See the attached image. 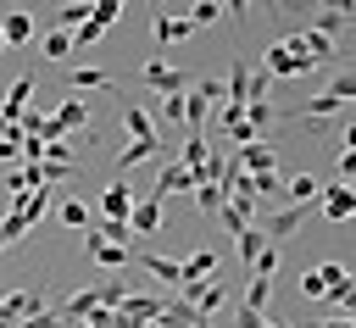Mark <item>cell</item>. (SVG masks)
Returning <instances> with one entry per match:
<instances>
[{
    "label": "cell",
    "mask_w": 356,
    "mask_h": 328,
    "mask_svg": "<svg viewBox=\"0 0 356 328\" xmlns=\"http://www.w3.org/2000/svg\"><path fill=\"white\" fill-rule=\"evenodd\" d=\"M350 122H356V117H350Z\"/></svg>",
    "instance_id": "cell-49"
},
{
    "label": "cell",
    "mask_w": 356,
    "mask_h": 328,
    "mask_svg": "<svg viewBox=\"0 0 356 328\" xmlns=\"http://www.w3.org/2000/svg\"><path fill=\"white\" fill-rule=\"evenodd\" d=\"M189 33H195V22H189V17H172V11H161V17H156V39H161V44H178V39H189Z\"/></svg>",
    "instance_id": "cell-14"
},
{
    "label": "cell",
    "mask_w": 356,
    "mask_h": 328,
    "mask_svg": "<svg viewBox=\"0 0 356 328\" xmlns=\"http://www.w3.org/2000/svg\"><path fill=\"white\" fill-rule=\"evenodd\" d=\"M334 183H356V150H345V156L334 161Z\"/></svg>",
    "instance_id": "cell-39"
},
{
    "label": "cell",
    "mask_w": 356,
    "mask_h": 328,
    "mask_svg": "<svg viewBox=\"0 0 356 328\" xmlns=\"http://www.w3.org/2000/svg\"><path fill=\"white\" fill-rule=\"evenodd\" d=\"M245 178H250V195L256 200H273L278 195V172H245Z\"/></svg>",
    "instance_id": "cell-31"
},
{
    "label": "cell",
    "mask_w": 356,
    "mask_h": 328,
    "mask_svg": "<svg viewBox=\"0 0 356 328\" xmlns=\"http://www.w3.org/2000/svg\"><path fill=\"white\" fill-rule=\"evenodd\" d=\"M273 117H278V111H273L267 100H250V106H245V122H250L256 133H267V122H273Z\"/></svg>",
    "instance_id": "cell-30"
},
{
    "label": "cell",
    "mask_w": 356,
    "mask_h": 328,
    "mask_svg": "<svg viewBox=\"0 0 356 328\" xmlns=\"http://www.w3.org/2000/svg\"><path fill=\"white\" fill-rule=\"evenodd\" d=\"M139 78H145L150 89H161L167 100H172V95H189V89H195V78H189V72H172V67H161V61H145V67H139Z\"/></svg>",
    "instance_id": "cell-4"
},
{
    "label": "cell",
    "mask_w": 356,
    "mask_h": 328,
    "mask_svg": "<svg viewBox=\"0 0 356 328\" xmlns=\"http://www.w3.org/2000/svg\"><path fill=\"white\" fill-rule=\"evenodd\" d=\"M195 328H211V322H195Z\"/></svg>",
    "instance_id": "cell-48"
},
{
    "label": "cell",
    "mask_w": 356,
    "mask_h": 328,
    "mask_svg": "<svg viewBox=\"0 0 356 328\" xmlns=\"http://www.w3.org/2000/svg\"><path fill=\"white\" fill-rule=\"evenodd\" d=\"M156 150H161V139H134V145L117 156V167H122V172H134V167H139V161H150Z\"/></svg>",
    "instance_id": "cell-21"
},
{
    "label": "cell",
    "mask_w": 356,
    "mask_h": 328,
    "mask_svg": "<svg viewBox=\"0 0 356 328\" xmlns=\"http://www.w3.org/2000/svg\"><path fill=\"white\" fill-rule=\"evenodd\" d=\"M39 50H44V61H67L72 33H67V28H56V33H44V39H39Z\"/></svg>",
    "instance_id": "cell-24"
},
{
    "label": "cell",
    "mask_w": 356,
    "mask_h": 328,
    "mask_svg": "<svg viewBox=\"0 0 356 328\" xmlns=\"http://www.w3.org/2000/svg\"><path fill=\"white\" fill-rule=\"evenodd\" d=\"M273 272H278V256H273V250H261V256L250 261V278H273Z\"/></svg>",
    "instance_id": "cell-40"
},
{
    "label": "cell",
    "mask_w": 356,
    "mask_h": 328,
    "mask_svg": "<svg viewBox=\"0 0 356 328\" xmlns=\"http://www.w3.org/2000/svg\"><path fill=\"white\" fill-rule=\"evenodd\" d=\"M128 228H134V233H156V228H161V200H139L134 217H128Z\"/></svg>",
    "instance_id": "cell-17"
},
{
    "label": "cell",
    "mask_w": 356,
    "mask_h": 328,
    "mask_svg": "<svg viewBox=\"0 0 356 328\" xmlns=\"http://www.w3.org/2000/svg\"><path fill=\"white\" fill-rule=\"evenodd\" d=\"M328 95H334L339 106H356V72H339V78H328Z\"/></svg>",
    "instance_id": "cell-29"
},
{
    "label": "cell",
    "mask_w": 356,
    "mask_h": 328,
    "mask_svg": "<svg viewBox=\"0 0 356 328\" xmlns=\"http://www.w3.org/2000/svg\"><path fill=\"white\" fill-rule=\"evenodd\" d=\"M56 217H61V222H67V228H89V222H95V217H89V206H83V200H61V206H56Z\"/></svg>",
    "instance_id": "cell-26"
},
{
    "label": "cell",
    "mask_w": 356,
    "mask_h": 328,
    "mask_svg": "<svg viewBox=\"0 0 356 328\" xmlns=\"http://www.w3.org/2000/svg\"><path fill=\"white\" fill-rule=\"evenodd\" d=\"M228 100H234V106H250V67H245V61L228 67Z\"/></svg>",
    "instance_id": "cell-19"
},
{
    "label": "cell",
    "mask_w": 356,
    "mask_h": 328,
    "mask_svg": "<svg viewBox=\"0 0 356 328\" xmlns=\"http://www.w3.org/2000/svg\"><path fill=\"white\" fill-rule=\"evenodd\" d=\"M189 189H200V183H195V172L172 161V167H161V172H156V189H150V200H167V195H189Z\"/></svg>",
    "instance_id": "cell-8"
},
{
    "label": "cell",
    "mask_w": 356,
    "mask_h": 328,
    "mask_svg": "<svg viewBox=\"0 0 356 328\" xmlns=\"http://www.w3.org/2000/svg\"><path fill=\"white\" fill-rule=\"evenodd\" d=\"M300 295H306V300H323V295H328V284H323V267H306V272H300Z\"/></svg>",
    "instance_id": "cell-34"
},
{
    "label": "cell",
    "mask_w": 356,
    "mask_h": 328,
    "mask_svg": "<svg viewBox=\"0 0 356 328\" xmlns=\"http://www.w3.org/2000/svg\"><path fill=\"white\" fill-rule=\"evenodd\" d=\"M83 256L95 261V267H106V272H117V267H128L134 261V245H106L95 228H83Z\"/></svg>",
    "instance_id": "cell-1"
},
{
    "label": "cell",
    "mask_w": 356,
    "mask_h": 328,
    "mask_svg": "<svg viewBox=\"0 0 356 328\" xmlns=\"http://www.w3.org/2000/svg\"><path fill=\"white\" fill-rule=\"evenodd\" d=\"M217 222H222V228H228V233H234V239H239V233H245V228H250V217H245V211H239V206H234V200H228V206H222V211H217Z\"/></svg>",
    "instance_id": "cell-32"
},
{
    "label": "cell",
    "mask_w": 356,
    "mask_h": 328,
    "mask_svg": "<svg viewBox=\"0 0 356 328\" xmlns=\"http://www.w3.org/2000/svg\"><path fill=\"white\" fill-rule=\"evenodd\" d=\"M317 61H306V56H289L284 44H267V56H261V72L267 78H306Z\"/></svg>",
    "instance_id": "cell-3"
},
{
    "label": "cell",
    "mask_w": 356,
    "mask_h": 328,
    "mask_svg": "<svg viewBox=\"0 0 356 328\" xmlns=\"http://www.w3.org/2000/svg\"><path fill=\"white\" fill-rule=\"evenodd\" d=\"M267 83H273L267 72H250V100H267Z\"/></svg>",
    "instance_id": "cell-45"
},
{
    "label": "cell",
    "mask_w": 356,
    "mask_h": 328,
    "mask_svg": "<svg viewBox=\"0 0 356 328\" xmlns=\"http://www.w3.org/2000/svg\"><path fill=\"white\" fill-rule=\"evenodd\" d=\"M345 217H356L350 183H323V222H345Z\"/></svg>",
    "instance_id": "cell-9"
},
{
    "label": "cell",
    "mask_w": 356,
    "mask_h": 328,
    "mask_svg": "<svg viewBox=\"0 0 356 328\" xmlns=\"http://www.w3.org/2000/svg\"><path fill=\"white\" fill-rule=\"evenodd\" d=\"M117 106H122V128H128L134 139H156V117H150L145 106H134L128 95H117Z\"/></svg>",
    "instance_id": "cell-12"
},
{
    "label": "cell",
    "mask_w": 356,
    "mask_h": 328,
    "mask_svg": "<svg viewBox=\"0 0 356 328\" xmlns=\"http://www.w3.org/2000/svg\"><path fill=\"white\" fill-rule=\"evenodd\" d=\"M139 328H161V322H139Z\"/></svg>",
    "instance_id": "cell-47"
},
{
    "label": "cell",
    "mask_w": 356,
    "mask_h": 328,
    "mask_svg": "<svg viewBox=\"0 0 356 328\" xmlns=\"http://www.w3.org/2000/svg\"><path fill=\"white\" fill-rule=\"evenodd\" d=\"M261 250H267V233H261V228H245V233H239V256H245V261H256Z\"/></svg>",
    "instance_id": "cell-33"
},
{
    "label": "cell",
    "mask_w": 356,
    "mask_h": 328,
    "mask_svg": "<svg viewBox=\"0 0 356 328\" xmlns=\"http://www.w3.org/2000/svg\"><path fill=\"white\" fill-rule=\"evenodd\" d=\"M234 161H239V172H273V167H278V156H273V145H267V139L239 145V150H234Z\"/></svg>",
    "instance_id": "cell-10"
},
{
    "label": "cell",
    "mask_w": 356,
    "mask_h": 328,
    "mask_svg": "<svg viewBox=\"0 0 356 328\" xmlns=\"http://www.w3.org/2000/svg\"><path fill=\"white\" fill-rule=\"evenodd\" d=\"M345 278H350V272H345V267H339V261H323V284H328V289H339V284H345Z\"/></svg>",
    "instance_id": "cell-44"
},
{
    "label": "cell",
    "mask_w": 356,
    "mask_h": 328,
    "mask_svg": "<svg viewBox=\"0 0 356 328\" xmlns=\"http://www.w3.org/2000/svg\"><path fill=\"white\" fill-rule=\"evenodd\" d=\"M161 122H184V95H172V100H161Z\"/></svg>",
    "instance_id": "cell-43"
},
{
    "label": "cell",
    "mask_w": 356,
    "mask_h": 328,
    "mask_svg": "<svg viewBox=\"0 0 356 328\" xmlns=\"http://www.w3.org/2000/svg\"><path fill=\"white\" fill-rule=\"evenodd\" d=\"M117 17H122V6H117V0H100V6H89V22H100V28H111Z\"/></svg>",
    "instance_id": "cell-37"
},
{
    "label": "cell",
    "mask_w": 356,
    "mask_h": 328,
    "mask_svg": "<svg viewBox=\"0 0 356 328\" xmlns=\"http://www.w3.org/2000/svg\"><path fill=\"white\" fill-rule=\"evenodd\" d=\"M83 328H117V311H106V306H95V311L83 317Z\"/></svg>",
    "instance_id": "cell-41"
},
{
    "label": "cell",
    "mask_w": 356,
    "mask_h": 328,
    "mask_svg": "<svg viewBox=\"0 0 356 328\" xmlns=\"http://www.w3.org/2000/svg\"><path fill=\"white\" fill-rule=\"evenodd\" d=\"M0 33H6V50H11V44H28V39H33L28 11H6V17H0Z\"/></svg>",
    "instance_id": "cell-13"
},
{
    "label": "cell",
    "mask_w": 356,
    "mask_h": 328,
    "mask_svg": "<svg viewBox=\"0 0 356 328\" xmlns=\"http://www.w3.org/2000/svg\"><path fill=\"white\" fill-rule=\"evenodd\" d=\"M95 39H106V28H100V22H83V28L72 33V44H95Z\"/></svg>",
    "instance_id": "cell-42"
},
{
    "label": "cell",
    "mask_w": 356,
    "mask_h": 328,
    "mask_svg": "<svg viewBox=\"0 0 356 328\" xmlns=\"http://www.w3.org/2000/svg\"><path fill=\"white\" fill-rule=\"evenodd\" d=\"M11 211H22L28 222H39V217L50 211V183H44V189H33V195H22V200H11Z\"/></svg>",
    "instance_id": "cell-22"
},
{
    "label": "cell",
    "mask_w": 356,
    "mask_h": 328,
    "mask_svg": "<svg viewBox=\"0 0 356 328\" xmlns=\"http://www.w3.org/2000/svg\"><path fill=\"white\" fill-rule=\"evenodd\" d=\"M317 200H323V183L312 172H295L289 178V206H317Z\"/></svg>",
    "instance_id": "cell-15"
},
{
    "label": "cell",
    "mask_w": 356,
    "mask_h": 328,
    "mask_svg": "<svg viewBox=\"0 0 356 328\" xmlns=\"http://www.w3.org/2000/svg\"><path fill=\"white\" fill-rule=\"evenodd\" d=\"M206 156H211V139H206V133H189V139H184V150H178V167H189V172H195V167H206Z\"/></svg>",
    "instance_id": "cell-16"
},
{
    "label": "cell",
    "mask_w": 356,
    "mask_h": 328,
    "mask_svg": "<svg viewBox=\"0 0 356 328\" xmlns=\"http://www.w3.org/2000/svg\"><path fill=\"white\" fill-rule=\"evenodd\" d=\"M195 206H200L206 217H217V211L228 206V189H222V183H200V189H195Z\"/></svg>",
    "instance_id": "cell-23"
},
{
    "label": "cell",
    "mask_w": 356,
    "mask_h": 328,
    "mask_svg": "<svg viewBox=\"0 0 356 328\" xmlns=\"http://www.w3.org/2000/svg\"><path fill=\"white\" fill-rule=\"evenodd\" d=\"M267 300H273V278H250V295H245L239 306H250V311H267Z\"/></svg>",
    "instance_id": "cell-28"
},
{
    "label": "cell",
    "mask_w": 356,
    "mask_h": 328,
    "mask_svg": "<svg viewBox=\"0 0 356 328\" xmlns=\"http://www.w3.org/2000/svg\"><path fill=\"white\" fill-rule=\"evenodd\" d=\"M56 311H61V317H78V322H83V317L95 311V289H78V295H67V300H61Z\"/></svg>",
    "instance_id": "cell-25"
},
{
    "label": "cell",
    "mask_w": 356,
    "mask_h": 328,
    "mask_svg": "<svg viewBox=\"0 0 356 328\" xmlns=\"http://www.w3.org/2000/svg\"><path fill=\"white\" fill-rule=\"evenodd\" d=\"M211 267H217V256H211V250H189V256H184V284H206V278H211Z\"/></svg>",
    "instance_id": "cell-18"
},
{
    "label": "cell",
    "mask_w": 356,
    "mask_h": 328,
    "mask_svg": "<svg viewBox=\"0 0 356 328\" xmlns=\"http://www.w3.org/2000/svg\"><path fill=\"white\" fill-rule=\"evenodd\" d=\"M100 211L111 217V222H128L134 217V189L117 178V183H106V195H100Z\"/></svg>",
    "instance_id": "cell-11"
},
{
    "label": "cell",
    "mask_w": 356,
    "mask_h": 328,
    "mask_svg": "<svg viewBox=\"0 0 356 328\" xmlns=\"http://www.w3.org/2000/svg\"><path fill=\"white\" fill-rule=\"evenodd\" d=\"M345 150H356V122H345Z\"/></svg>",
    "instance_id": "cell-46"
},
{
    "label": "cell",
    "mask_w": 356,
    "mask_h": 328,
    "mask_svg": "<svg viewBox=\"0 0 356 328\" xmlns=\"http://www.w3.org/2000/svg\"><path fill=\"white\" fill-rule=\"evenodd\" d=\"M178 295H184V300H189V306H195V311H200L206 322H211V311H217V306L228 300V289H222L217 278H206V284H184Z\"/></svg>",
    "instance_id": "cell-7"
},
{
    "label": "cell",
    "mask_w": 356,
    "mask_h": 328,
    "mask_svg": "<svg viewBox=\"0 0 356 328\" xmlns=\"http://www.w3.org/2000/svg\"><path fill=\"white\" fill-rule=\"evenodd\" d=\"M39 311H50L39 284H33V289H11V295H0V317H11V322H28V317H39Z\"/></svg>",
    "instance_id": "cell-2"
},
{
    "label": "cell",
    "mask_w": 356,
    "mask_h": 328,
    "mask_svg": "<svg viewBox=\"0 0 356 328\" xmlns=\"http://www.w3.org/2000/svg\"><path fill=\"white\" fill-rule=\"evenodd\" d=\"M134 267H145L156 284H167V289H184V261H172V256H156V250H134Z\"/></svg>",
    "instance_id": "cell-6"
},
{
    "label": "cell",
    "mask_w": 356,
    "mask_h": 328,
    "mask_svg": "<svg viewBox=\"0 0 356 328\" xmlns=\"http://www.w3.org/2000/svg\"><path fill=\"white\" fill-rule=\"evenodd\" d=\"M300 117H345V106H339L334 95H317V100H312V106H306Z\"/></svg>",
    "instance_id": "cell-36"
},
{
    "label": "cell",
    "mask_w": 356,
    "mask_h": 328,
    "mask_svg": "<svg viewBox=\"0 0 356 328\" xmlns=\"http://www.w3.org/2000/svg\"><path fill=\"white\" fill-rule=\"evenodd\" d=\"M339 22H350V6H317V28H323V33L339 28Z\"/></svg>",
    "instance_id": "cell-35"
},
{
    "label": "cell",
    "mask_w": 356,
    "mask_h": 328,
    "mask_svg": "<svg viewBox=\"0 0 356 328\" xmlns=\"http://www.w3.org/2000/svg\"><path fill=\"white\" fill-rule=\"evenodd\" d=\"M217 17H222V6H217V0H200V6H189V22H195V28H206V22H217Z\"/></svg>",
    "instance_id": "cell-38"
},
{
    "label": "cell",
    "mask_w": 356,
    "mask_h": 328,
    "mask_svg": "<svg viewBox=\"0 0 356 328\" xmlns=\"http://www.w3.org/2000/svg\"><path fill=\"white\" fill-rule=\"evenodd\" d=\"M67 83H78V89H111V72H100V67H78Z\"/></svg>",
    "instance_id": "cell-27"
},
{
    "label": "cell",
    "mask_w": 356,
    "mask_h": 328,
    "mask_svg": "<svg viewBox=\"0 0 356 328\" xmlns=\"http://www.w3.org/2000/svg\"><path fill=\"white\" fill-rule=\"evenodd\" d=\"M50 117L61 122V133H72V128H83V122H89V106H83V100H61Z\"/></svg>",
    "instance_id": "cell-20"
},
{
    "label": "cell",
    "mask_w": 356,
    "mask_h": 328,
    "mask_svg": "<svg viewBox=\"0 0 356 328\" xmlns=\"http://www.w3.org/2000/svg\"><path fill=\"white\" fill-rule=\"evenodd\" d=\"M306 217H312V206H278V211H261V222H256V228H261L267 239H289Z\"/></svg>",
    "instance_id": "cell-5"
}]
</instances>
